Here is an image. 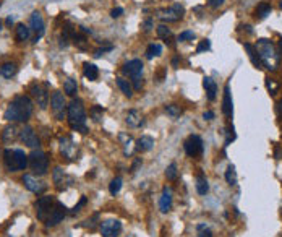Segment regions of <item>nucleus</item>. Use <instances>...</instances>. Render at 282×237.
Listing matches in <instances>:
<instances>
[{
  "label": "nucleus",
  "instance_id": "obj_42",
  "mask_svg": "<svg viewBox=\"0 0 282 237\" xmlns=\"http://www.w3.org/2000/svg\"><path fill=\"white\" fill-rule=\"evenodd\" d=\"M266 88L272 96H274L277 91H279V83H277L276 80H272V78H266Z\"/></svg>",
  "mask_w": 282,
  "mask_h": 237
},
{
  "label": "nucleus",
  "instance_id": "obj_7",
  "mask_svg": "<svg viewBox=\"0 0 282 237\" xmlns=\"http://www.w3.org/2000/svg\"><path fill=\"white\" fill-rule=\"evenodd\" d=\"M51 108H52V112L55 115L57 120H63L67 114V101H65V96H63L60 91H53L52 93V98H51Z\"/></svg>",
  "mask_w": 282,
  "mask_h": 237
},
{
  "label": "nucleus",
  "instance_id": "obj_53",
  "mask_svg": "<svg viewBox=\"0 0 282 237\" xmlns=\"http://www.w3.org/2000/svg\"><path fill=\"white\" fill-rule=\"evenodd\" d=\"M204 120H212L214 119V112H211V110H206V112L203 114Z\"/></svg>",
  "mask_w": 282,
  "mask_h": 237
},
{
  "label": "nucleus",
  "instance_id": "obj_22",
  "mask_svg": "<svg viewBox=\"0 0 282 237\" xmlns=\"http://www.w3.org/2000/svg\"><path fill=\"white\" fill-rule=\"evenodd\" d=\"M203 86H204V90H206V98L209 101H214L216 99V94H217V85H216V81H214L211 76H204V80H203Z\"/></svg>",
  "mask_w": 282,
  "mask_h": 237
},
{
  "label": "nucleus",
  "instance_id": "obj_30",
  "mask_svg": "<svg viewBox=\"0 0 282 237\" xmlns=\"http://www.w3.org/2000/svg\"><path fill=\"white\" fill-rule=\"evenodd\" d=\"M29 35H31V31H29V28L28 26H24V25H17V28H15V36H17V39L18 41H28L29 39Z\"/></svg>",
  "mask_w": 282,
  "mask_h": 237
},
{
  "label": "nucleus",
  "instance_id": "obj_20",
  "mask_svg": "<svg viewBox=\"0 0 282 237\" xmlns=\"http://www.w3.org/2000/svg\"><path fill=\"white\" fill-rule=\"evenodd\" d=\"M170 208H172V190L169 187H164L162 195H160L159 200V210L162 213H169Z\"/></svg>",
  "mask_w": 282,
  "mask_h": 237
},
{
  "label": "nucleus",
  "instance_id": "obj_17",
  "mask_svg": "<svg viewBox=\"0 0 282 237\" xmlns=\"http://www.w3.org/2000/svg\"><path fill=\"white\" fill-rule=\"evenodd\" d=\"M60 153H62L63 158L68 159V161H71V159L75 158L76 146H75V143H73V140L70 137H63L60 140Z\"/></svg>",
  "mask_w": 282,
  "mask_h": 237
},
{
  "label": "nucleus",
  "instance_id": "obj_44",
  "mask_svg": "<svg viewBox=\"0 0 282 237\" xmlns=\"http://www.w3.org/2000/svg\"><path fill=\"white\" fill-rule=\"evenodd\" d=\"M194 39V33L193 31H183L178 35V41L180 42H187V41H193Z\"/></svg>",
  "mask_w": 282,
  "mask_h": 237
},
{
  "label": "nucleus",
  "instance_id": "obj_47",
  "mask_svg": "<svg viewBox=\"0 0 282 237\" xmlns=\"http://www.w3.org/2000/svg\"><path fill=\"white\" fill-rule=\"evenodd\" d=\"M114 49V46H107V47H102V49H96L94 51V57H101L102 54H106V52H109V51H112Z\"/></svg>",
  "mask_w": 282,
  "mask_h": 237
},
{
  "label": "nucleus",
  "instance_id": "obj_18",
  "mask_svg": "<svg viewBox=\"0 0 282 237\" xmlns=\"http://www.w3.org/2000/svg\"><path fill=\"white\" fill-rule=\"evenodd\" d=\"M123 73L131 76V78H133V76H141L143 75V62L140 59H133V60L126 62L123 65Z\"/></svg>",
  "mask_w": 282,
  "mask_h": 237
},
{
  "label": "nucleus",
  "instance_id": "obj_38",
  "mask_svg": "<svg viewBox=\"0 0 282 237\" xmlns=\"http://www.w3.org/2000/svg\"><path fill=\"white\" fill-rule=\"evenodd\" d=\"M122 177H115V179H112V182L109 183V192L112 193V195H117V193L120 192V188H122Z\"/></svg>",
  "mask_w": 282,
  "mask_h": 237
},
{
  "label": "nucleus",
  "instance_id": "obj_48",
  "mask_svg": "<svg viewBox=\"0 0 282 237\" xmlns=\"http://www.w3.org/2000/svg\"><path fill=\"white\" fill-rule=\"evenodd\" d=\"M224 2H226V0H208V5L211 8H219L224 5Z\"/></svg>",
  "mask_w": 282,
  "mask_h": 237
},
{
  "label": "nucleus",
  "instance_id": "obj_8",
  "mask_svg": "<svg viewBox=\"0 0 282 237\" xmlns=\"http://www.w3.org/2000/svg\"><path fill=\"white\" fill-rule=\"evenodd\" d=\"M183 148H185V153H187L188 156H192V158L201 154L203 153V140H201V137H198V135H190V137L185 140Z\"/></svg>",
  "mask_w": 282,
  "mask_h": 237
},
{
  "label": "nucleus",
  "instance_id": "obj_56",
  "mask_svg": "<svg viewBox=\"0 0 282 237\" xmlns=\"http://www.w3.org/2000/svg\"><path fill=\"white\" fill-rule=\"evenodd\" d=\"M140 164H141V161H140V159H136L135 164H133V167H131V172H135V171H136V167H138Z\"/></svg>",
  "mask_w": 282,
  "mask_h": 237
},
{
  "label": "nucleus",
  "instance_id": "obj_29",
  "mask_svg": "<svg viewBox=\"0 0 282 237\" xmlns=\"http://www.w3.org/2000/svg\"><path fill=\"white\" fill-rule=\"evenodd\" d=\"M271 12H272L271 3L261 2L260 5L256 7V18H258V20H264V18H266L267 15H271Z\"/></svg>",
  "mask_w": 282,
  "mask_h": 237
},
{
  "label": "nucleus",
  "instance_id": "obj_41",
  "mask_svg": "<svg viewBox=\"0 0 282 237\" xmlns=\"http://www.w3.org/2000/svg\"><path fill=\"white\" fill-rule=\"evenodd\" d=\"M73 41H75V44H76L78 49H81V51H86L88 49V41H86V37L83 36V35H75Z\"/></svg>",
  "mask_w": 282,
  "mask_h": 237
},
{
  "label": "nucleus",
  "instance_id": "obj_10",
  "mask_svg": "<svg viewBox=\"0 0 282 237\" xmlns=\"http://www.w3.org/2000/svg\"><path fill=\"white\" fill-rule=\"evenodd\" d=\"M122 231V222L119 219H106L101 222L102 237H117Z\"/></svg>",
  "mask_w": 282,
  "mask_h": 237
},
{
  "label": "nucleus",
  "instance_id": "obj_5",
  "mask_svg": "<svg viewBox=\"0 0 282 237\" xmlns=\"http://www.w3.org/2000/svg\"><path fill=\"white\" fill-rule=\"evenodd\" d=\"M185 15V8L180 3H174L172 7L162 8V10H158V18L162 23H177L183 18Z\"/></svg>",
  "mask_w": 282,
  "mask_h": 237
},
{
  "label": "nucleus",
  "instance_id": "obj_39",
  "mask_svg": "<svg viewBox=\"0 0 282 237\" xmlns=\"http://www.w3.org/2000/svg\"><path fill=\"white\" fill-rule=\"evenodd\" d=\"M165 114L170 115L172 119H175L182 114V109H180V106H177V104H169V106H165Z\"/></svg>",
  "mask_w": 282,
  "mask_h": 237
},
{
  "label": "nucleus",
  "instance_id": "obj_50",
  "mask_svg": "<svg viewBox=\"0 0 282 237\" xmlns=\"http://www.w3.org/2000/svg\"><path fill=\"white\" fill-rule=\"evenodd\" d=\"M235 140V132H233V127L229 128V133H227V138H226V146L227 145H230V142Z\"/></svg>",
  "mask_w": 282,
  "mask_h": 237
},
{
  "label": "nucleus",
  "instance_id": "obj_28",
  "mask_svg": "<svg viewBox=\"0 0 282 237\" xmlns=\"http://www.w3.org/2000/svg\"><path fill=\"white\" fill-rule=\"evenodd\" d=\"M17 72H18V67L15 64H12V62L0 65V75L5 76V78H12V76L17 75Z\"/></svg>",
  "mask_w": 282,
  "mask_h": 237
},
{
  "label": "nucleus",
  "instance_id": "obj_12",
  "mask_svg": "<svg viewBox=\"0 0 282 237\" xmlns=\"http://www.w3.org/2000/svg\"><path fill=\"white\" fill-rule=\"evenodd\" d=\"M29 93L33 94V98L36 99L37 106L41 109H46L47 108V103H49V94L47 91L42 88L39 83H33L31 86H29Z\"/></svg>",
  "mask_w": 282,
  "mask_h": 237
},
{
  "label": "nucleus",
  "instance_id": "obj_11",
  "mask_svg": "<svg viewBox=\"0 0 282 237\" xmlns=\"http://www.w3.org/2000/svg\"><path fill=\"white\" fill-rule=\"evenodd\" d=\"M53 203L55 201H53L52 197H41L39 198V200L36 201V216H37V219L46 221L49 211L52 210Z\"/></svg>",
  "mask_w": 282,
  "mask_h": 237
},
{
  "label": "nucleus",
  "instance_id": "obj_43",
  "mask_svg": "<svg viewBox=\"0 0 282 237\" xmlns=\"http://www.w3.org/2000/svg\"><path fill=\"white\" fill-rule=\"evenodd\" d=\"M196 229H198V237H212V232L206 224H198Z\"/></svg>",
  "mask_w": 282,
  "mask_h": 237
},
{
  "label": "nucleus",
  "instance_id": "obj_4",
  "mask_svg": "<svg viewBox=\"0 0 282 237\" xmlns=\"http://www.w3.org/2000/svg\"><path fill=\"white\" fill-rule=\"evenodd\" d=\"M3 163L8 172L23 171L28 166V156L24 154L23 149H5Z\"/></svg>",
  "mask_w": 282,
  "mask_h": 237
},
{
  "label": "nucleus",
  "instance_id": "obj_58",
  "mask_svg": "<svg viewBox=\"0 0 282 237\" xmlns=\"http://www.w3.org/2000/svg\"><path fill=\"white\" fill-rule=\"evenodd\" d=\"M7 25H13V17H8L7 18Z\"/></svg>",
  "mask_w": 282,
  "mask_h": 237
},
{
  "label": "nucleus",
  "instance_id": "obj_33",
  "mask_svg": "<svg viewBox=\"0 0 282 237\" xmlns=\"http://www.w3.org/2000/svg\"><path fill=\"white\" fill-rule=\"evenodd\" d=\"M196 192L199 195H206L209 192V183H208V179L204 176H198L196 177Z\"/></svg>",
  "mask_w": 282,
  "mask_h": 237
},
{
  "label": "nucleus",
  "instance_id": "obj_49",
  "mask_svg": "<svg viewBox=\"0 0 282 237\" xmlns=\"http://www.w3.org/2000/svg\"><path fill=\"white\" fill-rule=\"evenodd\" d=\"M86 203H88L86 197H83L81 200H80V203H78V205H75V208H73V210H71V215H75V213H78V211H80V208H81V206H85Z\"/></svg>",
  "mask_w": 282,
  "mask_h": 237
},
{
  "label": "nucleus",
  "instance_id": "obj_3",
  "mask_svg": "<svg viewBox=\"0 0 282 237\" xmlns=\"http://www.w3.org/2000/svg\"><path fill=\"white\" fill-rule=\"evenodd\" d=\"M67 115H68V124L73 130H80L81 133H86V110L83 106L81 99H71V103L67 108Z\"/></svg>",
  "mask_w": 282,
  "mask_h": 237
},
{
  "label": "nucleus",
  "instance_id": "obj_24",
  "mask_svg": "<svg viewBox=\"0 0 282 237\" xmlns=\"http://www.w3.org/2000/svg\"><path fill=\"white\" fill-rule=\"evenodd\" d=\"M83 75H85L89 81H94L97 80V76H99V70H97V67L94 64L86 62V64L83 65Z\"/></svg>",
  "mask_w": 282,
  "mask_h": 237
},
{
  "label": "nucleus",
  "instance_id": "obj_34",
  "mask_svg": "<svg viewBox=\"0 0 282 237\" xmlns=\"http://www.w3.org/2000/svg\"><path fill=\"white\" fill-rule=\"evenodd\" d=\"M160 54H162V46L158 44V42L149 44L148 49H146V57H148V59H154V57H159Z\"/></svg>",
  "mask_w": 282,
  "mask_h": 237
},
{
  "label": "nucleus",
  "instance_id": "obj_62",
  "mask_svg": "<svg viewBox=\"0 0 282 237\" xmlns=\"http://www.w3.org/2000/svg\"><path fill=\"white\" fill-rule=\"evenodd\" d=\"M0 5H2V2H0Z\"/></svg>",
  "mask_w": 282,
  "mask_h": 237
},
{
  "label": "nucleus",
  "instance_id": "obj_1",
  "mask_svg": "<svg viewBox=\"0 0 282 237\" xmlns=\"http://www.w3.org/2000/svg\"><path fill=\"white\" fill-rule=\"evenodd\" d=\"M33 114V101L28 96H17L8 104L3 117L8 122H26Z\"/></svg>",
  "mask_w": 282,
  "mask_h": 237
},
{
  "label": "nucleus",
  "instance_id": "obj_52",
  "mask_svg": "<svg viewBox=\"0 0 282 237\" xmlns=\"http://www.w3.org/2000/svg\"><path fill=\"white\" fill-rule=\"evenodd\" d=\"M143 28H144V31H149L151 28H153V20H146L143 23Z\"/></svg>",
  "mask_w": 282,
  "mask_h": 237
},
{
  "label": "nucleus",
  "instance_id": "obj_26",
  "mask_svg": "<svg viewBox=\"0 0 282 237\" xmlns=\"http://www.w3.org/2000/svg\"><path fill=\"white\" fill-rule=\"evenodd\" d=\"M245 51L248 52V57H250L251 64L255 65L256 69H261L263 64H261V60H260V55H258V52H256V47L251 46V44H248V42H245Z\"/></svg>",
  "mask_w": 282,
  "mask_h": 237
},
{
  "label": "nucleus",
  "instance_id": "obj_14",
  "mask_svg": "<svg viewBox=\"0 0 282 237\" xmlns=\"http://www.w3.org/2000/svg\"><path fill=\"white\" fill-rule=\"evenodd\" d=\"M19 138H21V142L29 148H37L39 146V138L36 137L34 130L29 127V125H24V127L19 130Z\"/></svg>",
  "mask_w": 282,
  "mask_h": 237
},
{
  "label": "nucleus",
  "instance_id": "obj_57",
  "mask_svg": "<svg viewBox=\"0 0 282 237\" xmlns=\"http://www.w3.org/2000/svg\"><path fill=\"white\" fill-rule=\"evenodd\" d=\"M277 47H279V52H281V54H282V37H281V39H279V42H277Z\"/></svg>",
  "mask_w": 282,
  "mask_h": 237
},
{
  "label": "nucleus",
  "instance_id": "obj_2",
  "mask_svg": "<svg viewBox=\"0 0 282 237\" xmlns=\"http://www.w3.org/2000/svg\"><path fill=\"white\" fill-rule=\"evenodd\" d=\"M256 52L260 55V60L263 67H266L269 72H276L281 65V55L277 52V47L272 44V41L266 39V37H261L256 42Z\"/></svg>",
  "mask_w": 282,
  "mask_h": 237
},
{
  "label": "nucleus",
  "instance_id": "obj_61",
  "mask_svg": "<svg viewBox=\"0 0 282 237\" xmlns=\"http://www.w3.org/2000/svg\"><path fill=\"white\" fill-rule=\"evenodd\" d=\"M128 237H135V236H128Z\"/></svg>",
  "mask_w": 282,
  "mask_h": 237
},
{
  "label": "nucleus",
  "instance_id": "obj_16",
  "mask_svg": "<svg viewBox=\"0 0 282 237\" xmlns=\"http://www.w3.org/2000/svg\"><path fill=\"white\" fill-rule=\"evenodd\" d=\"M29 23H31L33 30L36 31V37H34V41H39L44 36V31H46V25H44L42 15L39 12H33L31 18H29Z\"/></svg>",
  "mask_w": 282,
  "mask_h": 237
},
{
  "label": "nucleus",
  "instance_id": "obj_19",
  "mask_svg": "<svg viewBox=\"0 0 282 237\" xmlns=\"http://www.w3.org/2000/svg\"><path fill=\"white\" fill-rule=\"evenodd\" d=\"M222 112L224 115L230 117L233 112V103H232V94H230V86L226 85L224 88V98H222Z\"/></svg>",
  "mask_w": 282,
  "mask_h": 237
},
{
  "label": "nucleus",
  "instance_id": "obj_32",
  "mask_svg": "<svg viewBox=\"0 0 282 237\" xmlns=\"http://www.w3.org/2000/svg\"><path fill=\"white\" fill-rule=\"evenodd\" d=\"M63 91L68 94V96H75L78 93V85H76V80L73 78H67L65 81H63Z\"/></svg>",
  "mask_w": 282,
  "mask_h": 237
},
{
  "label": "nucleus",
  "instance_id": "obj_21",
  "mask_svg": "<svg viewBox=\"0 0 282 237\" xmlns=\"http://www.w3.org/2000/svg\"><path fill=\"white\" fill-rule=\"evenodd\" d=\"M125 122L131 128H138L140 125L143 124V114H141L140 110H136V109H131V110H128V114H126Z\"/></svg>",
  "mask_w": 282,
  "mask_h": 237
},
{
  "label": "nucleus",
  "instance_id": "obj_9",
  "mask_svg": "<svg viewBox=\"0 0 282 237\" xmlns=\"http://www.w3.org/2000/svg\"><path fill=\"white\" fill-rule=\"evenodd\" d=\"M63 218H65V206L62 203H53L52 210L49 211V215L46 218V226L47 227L57 226L58 222H62Z\"/></svg>",
  "mask_w": 282,
  "mask_h": 237
},
{
  "label": "nucleus",
  "instance_id": "obj_37",
  "mask_svg": "<svg viewBox=\"0 0 282 237\" xmlns=\"http://www.w3.org/2000/svg\"><path fill=\"white\" fill-rule=\"evenodd\" d=\"M89 115L94 122H101L102 115H104V109H102L101 106H92V108L89 109Z\"/></svg>",
  "mask_w": 282,
  "mask_h": 237
},
{
  "label": "nucleus",
  "instance_id": "obj_25",
  "mask_svg": "<svg viewBox=\"0 0 282 237\" xmlns=\"http://www.w3.org/2000/svg\"><path fill=\"white\" fill-rule=\"evenodd\" d=\"M154 146V140L151 138V137H148V135H143L138 142H136V149L138 151H141V153H144V151H149L151 148Z\"/></svg>",
  "mask_w": 282,
  "mask_h": 237
},
{
  "label": "nucleus",
  "instance_id": "obj_40",
  "mask_svg": "<svg viewBox=\"0 0 282 237\" xmlns=\"http://www.w3.org/2000/svg\"><path fill=\"white\" fill-rule=\"evenodd\" d=\"M165 177H167V181H175L177 179V164H169L167 169H165Z\"/></svg>",
  "mask_w": 282,
  "mask_h": 237
},
{
  "label": "nucleus",
  "instance_id": "obj_46",
  "mask_svg": "<svg viewBox=\"0 0 282 237\" xmlns=\"http://www.w3.org/2000/svg\"><path fill=\"white\" fill-rule=\"evenodd\" d=\"M131 86H133V90L140 91L143 88V78H141V76H133V78H131Z\"/></svg>",
  "mask_w": 282,
  "mask_h": 237
},
{
  "label": "nucleus",
  "instance_id": "obj_23",
  "mask_svg": "<svg viewBox=\"0 0 282 237\" xmlns=\"http://www.w3.org/2000/svg\"><path fill=\"white\" fill-rule=\"evenodd\" d=\"M119 138H120L122 145H123V154L125 156H131L133 151L136 149L135 143H133V138H131L130 135H126V133H120Z\"/></svg>",
  "mask_w": 282,
  "mask_h": 237
},
{
  "label": "nucleus",
  "instance_id": "obj_51",
  "mask_svg": "<svg viewBox=\"0 0 282 237\" xmlns=\"http://www.w3.org/2000/svg\"><path fill=\"white\" fill-rule=\"evenodd\" d=\"M122 15H123V8H122V7H117V8H114V10L110 12L112 18H120Z\"/></svg>",
  "mask_w": 282,
  "mask_h": 237
},
{
  "label": "nucleus",
  "instance_id": "obj_6",
  "mask_svg": "<svg viewBox=\"0 0 282 237\" xmlns=\"http://www.w3.org/2000/svg\"><path fill=\"white\" fill-rule=\"evenodd\" d=\"M29 166L36 174L42 176V174L47 172V167H49V159L46 156V153L41 151V149H33V153L29 154Z\"/></svg>",
  "mask_w": 282,
  "mask_h": 237
},
{
  "label": "nucleus",
  "instance_id": "obj_54",
  "mask_svg": "<svg viewBox=\"0 0 282 237\" xmlns=\"http://www.w3.org/2000/svg\"><path fill=\"white\" fill-rule=\"evenodd\" d=\"M277 112H279V117L282 119V98L279 101V104H277Z\"/></svg>",
  "mask_w": 282,
  "mask_h": 237
},
{
  "label": "nucleus",
  "instance_id": "obj_60",
  "mask_svg": "<svg viewBox=\"0 0 282 237\" xmlns=\"http://www.w3.org/2000/svg\"><path fill=\"white\" fill-rule=\"evenodd\" d=\"M279 5H281V10H282V0H281V3H279Z\"/></svg>",
  "mask_w": 282,
  "mask_h": 237
},
{
  "label": "nucleus",
  "instance_id": "obj_55",
  "mask_svg": "<svg viewBox=\"0 0 282 237\" xmlns=\"http://www.w3.org/2000/svg\"><path fill=\"white\" fill-rule=\"evenodd\" d=\"M276 158H277V159H281V158H282V149H281L279 146L276 148Z\"/></svg>",
  "mask_w": 282,
  "mask_h": 237
},
{
  "label": "nucleus",
  "instance_id": "obj_36",
  "mask_svg": "<svg viewBox=\"0 0 282 237\" xmlns=\"http://www.w3.org/2000/svg\"><path fill=\"white\" fill-rule=\"evenodd\" d=\"M226 181H227V183L229 185H237V171H235V167L233 166H229L227 167V171H226Z\"/></svg>",
  "mask_w": 282,
  "mask_h": 237
},
{
  "label": "nucleus",
  "instance_id": "obj_59",
  "mask_svg": "<svg viewBox=\"0 0 282 237\" xmlns=\"http://www.w3.org/2000/svg\"><path fill=\"white\" fill-rule=\"evenodd\" d=\"M2 26H3V25H2V21H0V31H2Z\"/></svg>",
  "mask_w": 282,
  "mask_h": 237
},
{
  "label": "nucleus",
  "instance_id": "obj_35",
  "mask_svg": "<svg viewBox=\"0 0 282 237\" xmlns=\"http://www.w3.org/2000/svg\"><path fill=\"white\" fill-rule=\"evenodd\" d=\"M2 138L3 142H13L15 138H17V128L13 127V125H8V127L3 128V133H2Z\"/></svg>",
  "mask_w": 282,
  "mask_h": 237
},
{
  "label": "nucleus",
  "instance_id": "obj_13",
  "mask_svg": "<svg viewBox=\"0 0 282 237\" xmlns=\"http://www.w3.org/2000/svg\"><path fill=\"white\" fill-rule=\"evenodd\" d=\"M52 177H53V183L57 185L58 190H65L73 183V179L70 176H67L65 171L62 167H55L52 172Z\"/></svg>",
  "mask_w": 282,
  "mask_h": 237
},
{
  "label": "nucleus",
  "instance_id": "obj_15",
  "mask_svg": "<svg viewBox=\"0 0 282 237\" xmlns=\"http://www.w3.org/2000/svg\"><path fill=\"white\" fill-rule=\"evenodd\" d=\"M23 183H24V187L33 193H42L44 190H46V183H44L42 181H39L37 177L31 176V174L23 176Z\"/></svg>",
  "mask_w": 282,
  "mask_h": 237
},
{
  "label": "nucleus",
  "instance_id": "obj_31",
  "mask_svg": "<svg viewBox=\"0 0 282 237\" xmlns=\"http://www.w3.org/2000/svg\"><path fill=\"white\" fill-rule=\"evenodd\" d=\"M158 36L160 37V39H164L165 44H170V41H172V31H170V28H167L165 25H159L158 26Z\"/></svg>",
  "mask_w": 282,
  "mask_h": 237
},
{
  "label": "nucleus",
  "instance_id": "obj_45",
  "mask_svg": "<svg viewBox=\"0 0 282 237\" xmlns=\"http://www.w3.org/2000/svg\"><path fill=\"white\" fill-rule=\"evenodd\" d=\"M209 49H211V41H209V39H203V41L198 44V47H196V52H198V54H201V52H204V51H209Z\"/></svg>",
  "mask_w": 282,
  "mask_h": 237
},
{
  "label": "nucleus",
  "instance_id": "obj_27",
  "mask_svg": "<svg viewBox=\"0 0 282 237\" xmlns=\"http://www.w3.org/2000/svg\"><path fill=\"white\" fill-rule=\"evenodd\" d=\"M117 86H119V90L126 96V98H131V96H133V86H131L128 80L120 76V78H117Z\"/></svg>",
  "mask_w": 282,
  "mask_h": 237
}]
</instances>
